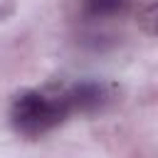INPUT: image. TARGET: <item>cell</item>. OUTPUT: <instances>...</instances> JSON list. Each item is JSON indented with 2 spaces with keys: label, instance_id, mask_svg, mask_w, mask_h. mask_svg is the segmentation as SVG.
<instances>
[{
  "label": "cell",
  "instance_id": "cell-3",
  "mask_svg": "<svg viewBox=\"0 0 158 158\" xmlns=\"http://www.w3.org/2000/svg\"><path fill=\"white\" fill-rule=\"evenodd\" d=\"M131 0H84V15L91 20H104V17H116L126 12Z\"/></svg>",
  "mask_w": 158,
  "mask_h": 158
},
{
  "label": "cell",
  "instance_id": "cell-2",
  "mask_svg": "<svg viewBox=\"0 0 158 158\" xmlns=\"http://www.w3.org/2000/svg\"><path fill=\"white\" fill-rule=\"evenodd\" d=\"M64 99L69 104V111H79V114H89L104 106V101L109 99L106 86L101 81H77L64 91Z\"/></svg>",
  "mask_w": 158,
  "mask_h": 158
},
{
  "label": "cell",
  "instance_id": "cell-1",
  "mask_svg": "<svg viewBox=\"0 0 158 158\" xmlns=\"http://www.w3.org/2000/svg\"><path fill=\"white\" fill-rule=\"evenodd\" d=\"M69 104L62 94L47 91H22L15 96L10 106V123L17 133L27 138H37L57 128L69 116Z\"/></svg>",
  "mask_w": 158,
  "mask_h": 158
},
{
  "label": "cell",
  "instance_id": "cell-4",
  "mask_svg": "<svg viewBox=\"0 0 158 158\" xmlns=\"http://www.w3.org/2000/svg\"><path fill=\"white\" fill-rule=\"evenodd\" d=\"M138 25H143L148 35H156V5H153V2H151V5L143 10V15H141Z\"/></svg>",
  "mask_w": 158,
  "mask_h": 158
}]
</instances>
